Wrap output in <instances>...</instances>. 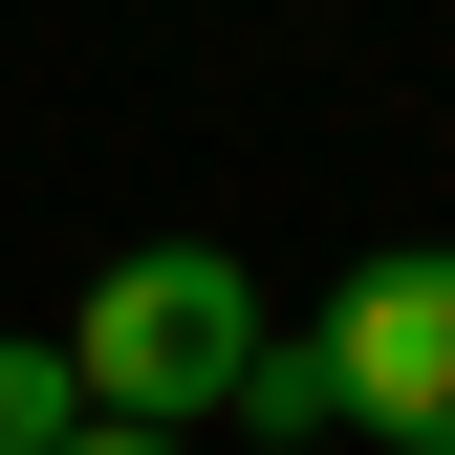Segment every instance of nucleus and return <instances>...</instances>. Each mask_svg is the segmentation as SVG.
Returning a JSON list of instances; mask_svg holds the SVG:
<instances>
[{
  "instance_id": "7ed1b4c3",
  "label": "nucleus",
  "mask_w": 455,
  "mask_h": 455,
  "mask_svg": "<svg viewBox=\"0 0 455 455\" xmlns=\"http://www.w3.org/2000/svg\"><path fill=\"white\" fill-rule=\"evenodd\" d=\"M87 434V369H66V325H0V455H66Z\"/></svg>"
},
{
  "instance_id": "f03ea898",
  "label": "nucleus",
  "mask_w": 455,
  "mask_h": 455,
  "mask_svg": "<svg viewBox=\"0 0 455 455\" xmlns=\"http://www.w3.org/2000/svg\"><path fill=\"white\" fill-rule=\"evenodd\" d=\"M304 369H325V434H369V455H455V239L347 260V304L304 325Z\"/></svg>"
},
{
  "instance_id": "20e7f679",
  "label": "nucleus",
  "mask_w": 455,
  "mask_h": 455,
  "mask_svg": "<svg viewBox=\"0 0 455 455\" xmlns=\"http://www.w3.org/2000/svg\"><path fill=\"white\" fill-rule=\"evenodd\" d=\"M66 455H196V434H131V412H87V434H66Z\"/></svg>"
},
{
  "instance_id": "f257e3e1",
  "label": "nucleus",
  "mask_w": 455,
  "mask_h": 455,
  "mask_svg": "<svg viewBox=\"0 0 455 455\" xmlns=\"http://www.w3.org/2000/svg\"><path fill=\"white\" fill-rule=\"evenodd\" d=\"M282 347L260 325V282H239V239H131L66 304V369H87V412H131V434H196V412H239V369Z\"/></svg>"
}]
</instances>
